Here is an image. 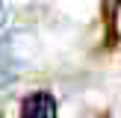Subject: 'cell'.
<instances>
[{"mask_svg": "<svg viewBox=\"0 0 121 118\" xmlns=\"http://www.w3.org/2000/svg\"><path fill=\"white\" fill-rule=\"evenodd\" d=\"M118 6H121V0H104V12H106V21L109 24H112V18H115Z\"/></svg>", "mask_w": 121, "mask_h": 118, "instance_id": "cell-3", "label": "cell"}, {"mask_svg": "<svg viewBox=\"0 0 121 118\" xmlns=\"http://www.w3.org/2000/svg\"><path fill=\"white\" fill-rule=\"evenodd\" d=\"M6 27H9V9H6L3 0H0V35L6 33Z\"/></svg>", "mask_w": 121, "mask_h": 118, "instance_id": "cell-4", "label": "cell"}, {"mask_svg": "<svg viewBox=\"0 0 121 118\" xmlns=\"http://www.w3.org/2000/svg\"><path fill=\"white\" fill-rule=\"evenodd\" d=\"M12 80H15V71H12L9 65H3V62H0V88H6Z\"/></svg>", "mask_w": 121, "mask_h": 118, "instance_id": "cell-2", "label": "cell"}, {"mask_svg": "<svg viewBox=\"0 0 121 118\" xmlns=\"http://www.w3.org/2000/svg\"><path fill=\"white\" fill-rule=\"evenodd\" d=\"M21 118H59L50 92H33L21 100Z\"/></svg>", "mask_w": 121, "mask_h": 118, "instance_id": "cell-1", "label": "cell"}]
</instances>
